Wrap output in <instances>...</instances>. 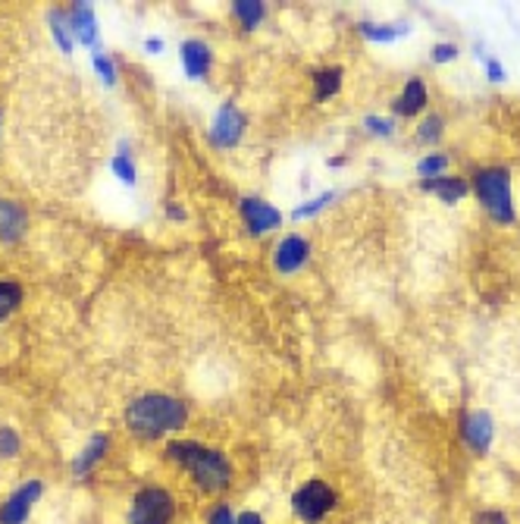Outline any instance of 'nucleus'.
I'll list each match as a JSON object with an SVG mask.
<instances>
[{
  "mask_svg": "<svg viewBox=\"0 0 520 524\" xmlns=\"http://www.w3.org/2000/svg\"><path fill=\"white\" fill-rule=\"evenodd\" d=\"M167 458L179 464L204 493H223L233 483V462H229L226 452L214 446H204V443L195 440H173L167 446Z\"/></svg>",
  "mask_w": 520,
  "mask_h": 524,
  "instance_id": "f257e3e1",
  "label": "nucleus"
},
{
  "mask_svg": "<svg viewBox=\"0 0 520 524\" xmlns=\"http://www.w3.org/2000/svg\"><path fill=\"white\" fill-rule=\"evenodd\" d=\"M188 421V411L179 399L173 396H160V392H148V396H138L135 402L126 409V424L132 434L138 437H163L173 434V430H182Z\"/></svg>",
  "mask_w": 520,
  "mask_h": 524,
  "instance_id": "f03ea898",
  "label": "nucleus"
},
{
  "mask_svg": "<svg viewBox=\"0 0 520 524\" xmlns=\"http://www.w3.org/2000/svg\"><path fill=\"white\" fill-rule=\"evenodd\" d=\"M477 192H479V201L486 205V211L492 214V220H498V224H511V220H515L511 179L502 167L483 170V173L477 176Z\"/></svg>",
  "mask_w": 520,
  "mask_h": 524,
  "instance_id": "7ed1b4c3",
  "label": "nucleus"
},
{
  "mask_svg": "<svg viewBox=\"0 0 520 524\" xmlns=\"http://www.w3.org/2000/svg\"><path fill=\"white\" fill-rule=\"evenodd\" d=\"M335 509V490L326 481H305L292 493V515L301 524H320Z\"/></svg>",
  "mask_w": 520,
  "mask_h": 524,
  "instance_id": "20e7f679",
  "label": "nucleus"
},
{
  "mask_svg": "<svg viewBox=\"0 0 520 524\" xmlns=\"http://www.w3.org/2000/svg\"><path fill=\"white\" fill-rule=\"evenodd\" d=\"M176 500L163 487H141L129 502V524H173Z\"/></svg>",
  "mask_w": 520,
  "mask_h": 524,
  "instance_id": "39448f33",
  "label": "nucleus"
},
{
  "mask_svg": "<svg viewBox=\"0 0 520 524\" xmlns=\"http://www.w3.org/2000/svg\"><path fill=\"white\" fill-rule=\"evenodd\" d=\"M44 483L41 481H25L0 502V524H25L35 509V502L41 500Z\"/></svg>",
  "mask_w": 520,
  "mask_h": 524,
  "instance_id": "423d86ee",
  "label": "nucleus"
},
{
  "mask_svg": "<svg viewBox=\"0 0 520 524\" xmlns=\"http://www.w3.org/2000/svg\"><path fill=\"white\" fill-rule=\"evenodd\" d=\"M242 133H245V116H242V110L235 107L233 101L223 104V107L216 110L214 129H210V142H214L216 148H233V145H239Z\"/></svg>",
  "mask_w": 520,
  "mask_h": 524,
  "instance_id": "0eeeda50",
  "label": "nucleus"
},
{
  "mask_svg": "<svg viewBox=\"0 0 520 524\" xmlns=\"http://www.w3.org/2000/svg\"><path fill=\"white\" fill-rule=\"evenodd\" d=\"M242 217H245L248 233H254V235L269 233V229H276V226L282 224L279 211H276L273 205H267V201H260V198H245V201H242Z\"/></svg>",
  "mask_w": 520,
  "mask_h": 524,
  "instance_id": "6e6552de",
  "label": "nucleus"
},
{
  "mask_svg": "<svg viewBox=\"0 0 520 524\" xmlns=\"http://www.w3.org/2000/svg\"><path fill=\"white\" fill-rule=\"evenodd\" d=\"M276 271L282 273H295L307 258H311V245H307L301 235H286V239L276 245Z\"/></svg>",
  "mask_w": 520,
  "mask_h": 524,
  "instance_id": "1a4fd4ad",
  "label": "nucleus"
},
{
  "mask_svg": "<svg viewBox=\"0 0 520 524\" xmlns=\"http://www.w3.org/2000/svg\"><path fill=\"white\" fill-rule=\"evenodd\" d=\"M464 443L470 446L477 455H486L492 446V418L486 411H477V415L464 418Z\"/></svg>",
  "mask_w": 520,
  "mask_h": 524,
  "instance_id": "9d476101",
  "label": "nucleus"
},
{
  "mask_svg": "<svg viewBox=\"0 0 520 524\" xmlns=\"http://www.w3.org/2000/svg\"><path fill=\"white\" fill-rule=\"evenodd\" d=\"M107 452H110V434H91V440L85 443V449L72 458V474L76 477L91 474V468H95Z\"/></svg>",
  "mask_w": 520,
  "mask_h": 524,
  "instance_id": "9b49d317",
  "label": "nucleus"
},
{
  "mask_svg": "<svg viewBox=\"0 0 520 524\" xmlns=\"http://www.w3.org/2000/svg\"><path fill=\"white\" fill-rule=\"evenodd\" d=\"M69 32H76V38L91 48L97 41V23H95V10L88 4H72L69 13Z\"/></svg>",
  "mask_w": 520,
  "mask_h": 524,
  "instance_id": "f8f14e48",
  "label": "nucleus"
},
{
  "mask_svg": "<svg viewBox=\"0 0 520 524\" xmlns=\"http://www.w3.org/2000/svg\"><path fill=\"white\" fill-rule=\"evenodd\" d=\"M182 67L192 78H204L210 69V48L204 41H186L182 44Z\"/></svg>",
  "mask_w": 520,
  "mask_h": 524,
  "instance_id": "ddd939ff",
  "label": "nucleus"
},
{
  "mask_svg": "<svg viewBox=\"0 0 520 524\" xmlns=\"http://www.w3.org/2000/svg\"><path fill=\"white\" fill-rule=\"evenodd\" d=\"M25 233V211L13 201H0V239L16 242Z\"/></svg>",
  "mask_w": 520,
  "mask_h": 524,
  "instance_id": "4468645a",
  "label": "nucleus"
},
{
  "mask_svg": "<svg viewBox=\"0 0 520 524\" xmlns=\"http://www.w3.org/2000/svg\"><path fill=\"white\" fill-rule=\"evenodd\" d=\"M424 107H426L424 78H411V82L405 85V91L398 95V101H395V110H398L401 116H414V114H420Z\"/></svg>",
  "mask_w": 520,
  "mask_h": 524,
  "instance_id": "2eb2a0df",
  "label": "nucleus"
},
{
  "mask_svg": "<svg viewBox=\"0 0 520 524\" xmlns=\"http://www.w3.org/2000/svg\"><path fill=\"white\" fill-rule=\"evenodd\" d=\"M424 188L426 192H436L445 205H455V201H461L467 195V182L464 179H445V176H439V179H426Z\"/></svg>",
  "mask_w": 520,
  "mask_h": 524,
  "instance_id": "dca6fc26",
  "label": "nucleus"
},
{
  "mask_svg": "<svg viewBox=\"0 0 520 524\" xmlns=\"http://www.w3.org/2000/svg\"><path fill=\"white\" fill-rule=\"evenodd\" d=\"M110 170L120 176L126 186H135L138 182V173H135V163H132V154H129V142H120V154L110 161Z\"/></svg>",
  "mask_w": 520,
  "mask_h": 524,
  "instance_id": "f3484780",
  "label": "nucleus"
},
{
  "mask_svg": "<svg viewBox=\"0 0 520 524\" xmlns=\"http://www.w3.org/2000/svg\"><path fill=\"white\" fill-rule=\"evenodd\" d=\"M23 301V290L16 280H0V320H6Z\"/></svg>",
  "mask_w": 520,
  "mask_h": 524,
  "instance_id": "a211bd4d",
  "label": "nucleus"
},
{
  "mask_svg": "<svg viewBox=\"0 0 520 524\" xmlns=\"http://www.w3.org/2000/svg\"><path fill=\"white\" fill-rule=\"evenodd\" d=\"M407 32L405 23L398 25H373V23H360V35L370 38V41H395Z\"/></svg>",
  "mask_w": 520,
  "mask_h": 524,
  "instance_id": "6ab92c4d",
  "label": "nucleus"
},
{
  "mask_svg": "<svg viewBox=\"0 0 520 524\" xmlns=\"http://www.w3.org/2000/svg\"><path fill=\"white\" fill-rule=\"evenodd\" d=\"M314 88H317V101H326L342 88V69H320L314 76Z\"/></svg>",
  "mask_w": 520,
  "mask_h": 524,
  "instance_id": "aec40b11",
  "label": "nucleus"
},
{
  "mask_svg": "<svg viewBox=\"0 0 520 524\" xmlns=\"http://www.w3.org/2000/svg\"><path fill=\"white\" fill-rule=\"evenodd\" d=\"M235 16L245 23V29H254L263 19V4L260 0H235Z\"/></svg>",
  "mask_w": 520,
  "mask_h": 524,
  "instance_id": "412c9836",
  "label": "nucleus"
},
{
  "mask_svg": "<svg viewBox=\"0 0 520 524\" xmlns=\"http://www.w3.org/2000/svg\"><path fill=\"white\" fill-rule=\"evenodd\" d=\"M50 29H54V38H57V44H60V51H63V54H69V51H72L69 19L60 16V13H50Z\"/></svg>",
  "mask_w": 520,
  "mask_h": 524,
  "instance_id": "4be33fe9",
  "label": "nucleus"
},
{
  "mask_svg": "<svg viewBox=\"0 0 520 524\" xmlns=\"http://www.w3.org/2000/svg\"><path fill=\"white\" fill-rule=\"evenodd\" d=\"M23 449V440L13 427H0V458H16Z\"/></svg>",
  "mask_w": 520,
  "mask_h": 524,
  "instance_id": "5701e85b",
  "label": "nucleus"
},
{
  "mask_svg": "<svg viewBox=\"0 0 520 524\" xmlns=\"http://www.w3.org/2000/svg\"><path fill=\"white\" fill-rule=\"evenodd\" d=\"M333 198H335L333 192H324V195H320V198H314V201H305V205H301L298 211L292 214V217H295V220L314 217V214H320V211H324V207H326V205H329V201H333Z\"/></svg>",
  "mask_w": 520,
  "mask_h": 524,
  "instance_id": "b1692460",
  "label": "nucleus"
},
{
  "mask_svg": "<svg viewBox=\"0 0 520 524\" xmlns=\"http://www.w3.org/2000/svg\"><path fill=\"white\" fill-rule=\"evenodd\" d=\"M445 163H449V157H442V154H430V157H424L420 161V176H426V179H439V173L445 170Z\"/></svg>",
  "mask_w": 520,
  "mask_h": 524,
  "instance_id": "393cba45",
  "label": "nucleus"
},
{
  "mask_svg": "<svg viewBox=\"0 0 520 524\" xmlns=\"http://www.w3.org/2000/svg\"><path fill=\"white\" fill-rule=\"evenodd\" d=\"M207 524H235V512L229 502H216L207 509Z\"/></svg>",
  "mask_w": 520,
  "mask_h": 524,
  "instance_id": "a878e982",
  "label": "nucleus"
},
{
  "mask_svg": "<svg viewBox=\"0 0 520 524\" xmlns=\"http://www.w3.org/2000/svg\"><path fill=\"white\" fill-rule=\"evenodd\" d=\"M420 142H436L439 139V133H442V120L439 116H426L424 123H420Z\"/></svg>",
  "mask_w": 520,
  "mask_h": 524,
  "instance_id": "bb28decb",
  "label": "nucleus"
},
{
  "mask_svg": "<svg viewBox=\"0 0 520 524\" xmlns=\"http://www.w3.org/2000/svg\"><path fill=\"white\" fill-rule=\"evenodd\" d=\"M95 69H97V76L104 78V85H114V82H116V69H114V63H110L104 54H95Z\"/></svg>",
  "mask_w": 520,
  "mask_h": 524,
  "instance_id": "cd10ccee",
  "label": "nucleus"
},
{
  "mask_svg": "<svg viewBox=\"0 0 520 524\" xmlns=\"http://www.w3.org/2000/svg\"><path fill=\"white\" fill-rule=\"evenodd\" d=\"M430 57H433V63H452L458 57V48L455 44H433Z\"/></svg>",
  "mask_w": 520,
  "mask_h": 524,
  "instance_id": "c85d7f7f",
  "label": "nucleus"
},
{
  "mask_svg": "<svg viewBox=\"0 0 520 524\" xmlns=\"http://www.w3.org/2000/svg\"><path fill=\"white\" fill-rule=\"evenodd\" d=\"M364 129H370L373 135H389L392 120H386V116H364Z\"/></svg>",
  "mask_w": 520,
  "mask_h": 524,
  "instance_id": "c756f323",
  "label": "nucleus"
},
{
  "mask_svg": "<svg viewBox=\"0 0 520 524\" xmlns=\"http://www.w3.org/2000/svg\"><path fill=\"white\" fill-rule=\"evenodd\" d=\"M473 524H508V515L498 512V509H486V512H479Z\"/></svg>",
  "mask_w": 520,
  "mask_h": 524,
  "instance_id": "7c9ffc66",
  "label": "nucleus"
},
{
  "mask_svg": "<svg viewBox=\"0 0 520 524\" xmlns=\"http://www.w3.org/2000/svg\"><path fill=\"white\" fill-rule=\"evenodd\" d=\"M486 76H489L492 82H505V69L496 57H486Z\"/></svg>",
  "mask_w": 520,
  "mask_h": 524,
  "instance_id": "2f4dec72",
  "label": "nucleus"
},
{
  "mask_svg": "<svg viewBox=\"0 0 520 524\" xmlns=\"http://www.w3.org/2000/svg\"><path fill=\"white\" fill-rule=\"evenodd\" d=\"M235 524H267L260 512H251V509H245V512L235 515Z\"/></svg>",
  "mask_w": 520,
  "mask_h": 524,
  "instance_id": "473e14b6",
  "label": "nucleus"
},
{
  "mask_svg": "<svg viewBox=\"0 0 520 524\" xmlns=\"http://www.w3.org/2000/svg\"><path fill=\"white\" fill-rule=\"evenodd\" d=\"M144 48H148V54H160L163 41H160V38H148V41H144Z\"/></svg>",
  "mask_w": 520,
  "mask_h": 524,
  "instance_id": "72a5a7b5",
  "label": "nucleus"
},
{
  "mask_svg": "<svg viewBox=\"0 0 520 524\" xmlns=\"http://www.w3.org/2000/svg\"><path fill=\"white\" fill-rule=\"evenodd\" d=\"M169 217L182 220V217H186V214H182V211H179V205H169Z\"/></svg>",
  "mask_w": 520,
  "mask_h": 524,
  "instance_id": "f704fd0d",
  "label": "nucleus"
}]
</instances>
